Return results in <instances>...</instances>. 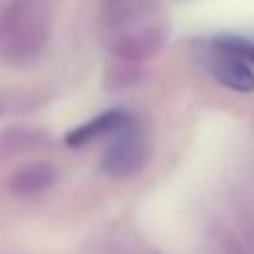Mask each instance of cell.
<instances>
[{
	"label": "cell",
	"instance_id": "obj_6",
	"mask_svg": "<svg viewBox=\"0 0 254 254\" xmlns=\"http://www.w3.org/2000/svg\"><path fill=\"white\" fill-rule=\"evenodd\" d=\"M56 183V170L49 163H27V165L18 167L9 179V190L18 196H31V194H40L49 190Z\"/></svg>",
	"mask_w": 254,
	"mask_h": 254
},
{
	"label": "cell",
	"instance_id": "obj_2",
	"mask_svg": "<svg viewBox=\"0 0 254 254\" xmlns=\"http://www.w3.org/2000/svg\"><path fill=\"white\" fill-rule=\"evenodd\" d=\"M167 38V27L149 18H121L112 29L110 47L121 61L136 63L154 56Z\"/></svg>",
	"mask_w": 254,
	"mask_h": 254
},
{
	"label": "cell",
	"instance_id": "obj_8",
	"mask_svg": "<svg viewBox=\"0 0 254 254\" xmlns=\"http://www.w3.org/2000/svg\"><path fill=\"white\" fill-rule=\"evenodd\" d=\"M214 47L221 52H230L234 56L243 58L248 63H254V40L243 36H219L214 40Z\"/></svg>",
	"mask_w": 254,
	"mask_h": 254
},
{
	"label": "cell",
	"instance_id": "obj_7",
	"mask_svg": "<svg viewBox=\"0 0 254 254\" xmlns=\"http://www.w3.org/2000/svg\"><path fill=\"white\" fill-rule=\"evenodd\" d=\"M45 143V136L34 129H22V127H11V129L0 134V154L2 156H13L29 149H38Z\"/></svg>",
	"mask_w": 254,
	"mask_h": 254
},
{
	"label": "cell",
	"instance_id": "obj_1",
	"mask_svg": "<svg viewBox=\"0 0 254 254\" xmlns=\"http://www.w3.org/2000/svg\"><path fill=\"white\" fill-rule=\"evenodd\" d=\"M49 38V11L40 0H11L0 11V54L20 63L38 56Z\"/></svg>",
	"mask_w": 254,
	"mask_h": 254
},
{
	"label": "cell",
	"instance_id": "obj_3",
	"mask_svg": "<svg viewBox=\"0 0 254 254\" xmlns=\"http://www.w3.org/2000/svg\"><path fill=\"white\" fill-rule=\"evenodd\" d=\"M147 156H149L147 138L134 125V121H129L123 129L114 134L105 156H103L101 167L110 176L125 179V176H131L138 170H143V165L147 163Z\"/></svg>",
	"mask_w": 254,
	"mask_h": 254
},
{
	"label": "cell",
	"instance_id": "obj_5",
	"mask_svg": "<svg viewBox=\"0 0 254 254\" xmlns=\"http://www.w3.org/2000/svg\"><path fill=\"white\" fill-rule=\"evenodd\" d=\"M129 114L123 110H107L101 112L98 116L85 121L78 127H74L71 131H67L65 143L69 147H80L85 143H92V140L101 138V136H114L116 131H121L123 127L129 123Z\"/></svg>",
	"mask_w": 254,
	"mask_h": 254
},
{
	"label": "cell",
	"instance_id": "obj_4",
	"mask_svg": "<svg viewBox=\"0 0 254 254\" xmlns=\"http://www.w3.org/2000/svg\"><path fill=\"white\" fill-rule=\"evenodd\" d=\"M207 69L210 74L219 80L221 85L234 89V92H254V71L248 65V61L234 56L230 52H221L216 49L210 58H207Z\"/></svg>",
	"mask_w": 254,
	"mask_h": 254
}]
</instances>
